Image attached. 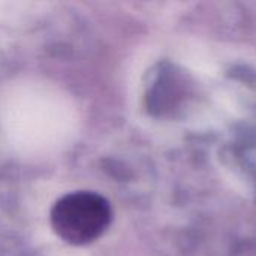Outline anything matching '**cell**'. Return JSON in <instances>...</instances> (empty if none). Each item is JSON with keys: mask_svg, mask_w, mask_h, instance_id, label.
Returning a JSON list of instances; mask_svg holds the SVG:
<instances>
[{"mask_svg": "<svg viewBox=\"0 0 256 256\" xmlns=\"http://www.w3.org/2000/svg\"><path fill=\"white\" fill-rule=\"evenodd\" d=\"M111 218L110 202L100 194L75 190L56 201L50 220L60 240L70 246H87L104 236Z\"/></svg>", "mask_w": 256, "mask_h": 256, "instance_id": "cell-1", "label": "cell"}]
</instances>
